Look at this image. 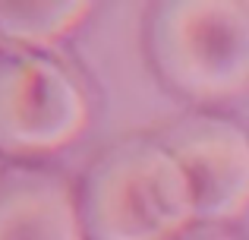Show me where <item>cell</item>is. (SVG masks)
I'll list each match as a JSON object with an SVG mask.
<instances>
[{"label":"cell","instance_id":"obj_1","mask_svg":"<svg viewBox=\"0 0 249 240\" xmlns=\"http://www.w3.org/2000/svg\"><path fill=\"white\" fill-rule=\"evenodd\" d=\"M79 215L89 240H177L196 222V199L158 139H123L91 161Z\"/></svg>","mask_w":249,"mask_h":240},{"label":"cell","instance_id":"obj_2","mask_svg":"<svg viewBox=\"0 0 249 240\" xmlns=\"http://www.w3.org/2000/svg\"><path fill=\"white\" fill-rule=\"evenodd\" d=\"M161 79L193 101L249 92V0H167L148 22Z\"/></svg>","mask_w":249,"mask_h":240},{"label":"cell","instance_id":"obj_3","mask_svg":"<svg viewBox=\"0 0 249 240\" xmlns=\"http://www.w3.org/2000/svg\"><path fill=\"white\" fill-rule=\"evenodd\" d=\"M85 123V92L60 63L32 51L0 54V152H60L79 139Z\"/></svg>","mask_w":249,"mask_h":240},{"label":"cell","instance_id":"obj_4","mask_svg":"<svg viewBox=\"0 0 249 240\" xmlns=\"http://www.w3.org/2000/svg\"><path fill=\"white\" fill-rule=\"evenodd\" d=\"M158 142L189 177L196 222L227 224L249 212V136L221 117H186Z\"/></svg>","mask_w":249,"mask_h":240},{"label":"cell","instance_id":"obj_5","mask_svg":"<svg viewBox=\"0 0 249 240\" xmlns=\"http://www.w3.org/2000/svg\"><path fill=\"white\" fill-rule=\"evenodd\" d=\"M0 240H85L79 203L70 184L38 167L3 171Z\"/></svg>","mask_w":249,"mask_h":240},{"label":"cell","instance_id":"obj_6","mask_svg":"<svg viewBox=\"0 0 249 240\" xmlns=\"http://www.w3.org/2000/svg\"><path fill=\"white\" fill-rule=\"evenodd\" d=\"M91 13L85 0H0V38L35 51L57 44Z\"/></svg>","mask_w":249,"mask_h":240},{"label":"cell","instance_id":"obj_7","mask_svg":"<svg viewBox=\"0 0 249 240\" xmlns=\"http://www.w3.org/2000/svg\"><path fill=\"white\" fill-rule=\"evenodd\" d=\"M177 240H237V237L224 234V231H214V228H202V231H189V234H183Z\"/></svg>","mask_w":249,"mask_h":240}]
</instances>
